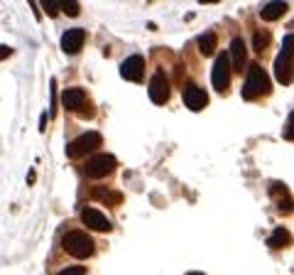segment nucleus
<instances>
[{
    "mask_svg": "<svg viewBox=\"0 0 294 275\" xmlns=\"http://www.w3.org/2000/svg\"><path fill=\"white\" fill-rule=\"evenodd\" d=\"M270 91V76L260 64H250L248 69V79H245V86H243V98L245 101H253L258 96Z\"/></svg>",
    "mask_w": 294,
    "mask_h": 275,
    "instance_id": "f257e3e1",
    "label": "nucleus"
},
{
    "mask_svg": "<svg viewBox=\"0 0 294 275\" xmlns=\"http://www.w3.org/2000/svg\"><path fill=\"white\" fill-rule=\"evenodd\" d=\"M120 74H123V79H128V81H143V74H145V59H143L140 54L128 57V59L120 64Z\"/></svg>",
    "mask_w": 294,
    "mask_h": 275,
    "instance_id": "6e6552de",
    "label": "nucleus"
},
{
    "mask_svg": "<svg viewBox=\"0 0 294 275\" xmlns=\"http://www.w3.org/2000/svg\"><path fill=\"white\" fill-rule=\"evenodd\" d=\"M149 98L157 106H164L169 101V81H167L164 71H157L152 76V81H149Z\"/></svg>",
    "mask_w": 294,
    "mask_h": 275,
    "instance_id": "0eeeda50",
    "label": "nucleus"
},
{
    "mask_svg": "<svg viewBox=\"0 0 294 275\" xmlns=\"http://www.w3.org/2000/svg\"><path fill=\"white\" fill-rule=\"evenodd\" d=\"M116 165H118V160L113 155H96V157H91L86 162V175L93 177V180L106 177V175H111L116 170Z\"/></svg>",
    "mask_w": 294,
    "mask_h": 275,
    "instance_id": "423d86ee",
    "label": "nucleus"
},
{
    "mask_svg": "<svg viewBox=\"0 0 294 275\" xmlns=\"http://www.w3.org/2000/svg\"><path fill=\"white\" fill-rule=\"evenodd\" d=\"M5 57H10V47H0V61L5 59Z\"/></svg>",
    "mask_w": 294,
    "mask_h": 275,
    "instance_id": "4be33fe9",
    "label": "nucleus"
},
{
    "mask_svg": "<svg viewBox=\"0 0 294 275\" xmlns=\"http://www.w3.org/2000/svg\"><path fill=\"white\" fill-rule=\"evenodd\" d=\"M84 42H86V32L84 30L64 32V37H61V52L64 54H76V52H81Z\"/></svg>",
    "mask_w": 294,
    "mask_h": 275,
    "instance_id": "9b49d317",
    "label": "nucleus"
},
{
    "mask_svg": "<svg viewBox=\"0 0 294 275\" xmlns=\"http://www.w3.org/2000/svg\"><path fill=\"white\" fill-rule=\"evenodd\" d=\"M57 275H84V266H71V268H64Z\"/></svg>",
    "mask_w": 294,
    "mask_h": 275,
    "instance_id": "412c9836",
    "label": "nucleus"
},
{
    "mask_svg": "<svg viewBox=\"0 0 294 275\" xmlns=\"http://www.w3.org/2000/svg\"><path fill=\"white\" fill-rule=\"evenodd\" d=\"M93 197H96V199H101L103 204H111V207H118V204L123 202V194H120V192L106 189V187H98V189H93Z\"/></svg>",
    "mask_w": 294,
    "mask_h": 275,
    "instance_id": "2eb2a0df",
    "label": "nucleus"
},
{
    "mask_svg": "<svg viewBox=\"0 0 294 275\" xmlns=\"http://www.w3.org/2000/svg\"><path fill=\"white\" fill-rule=\"evenodd\" d=\"M42 2V7H44V12L49 15V17H54L59 12V7H57V0H39Z\"/></svg>",
    "mask_w": 294,
    "mask_h": 275,
    "instance_id": "aec40b11",
    "label": "nucleus"
},
{
    "mask_svg": "<svg viewBox=\"0 0 294 275\" xmlns=\"http://www.w3.org/2000/svg\"><path fill=\"white\" fill-rule=\"evenodd\" d=\"M103 140H101V133H96V130H91V133H84V135H79L76 140H71L69 145H66V155L69 157H84V155L93 153L98 145H101Z\"/></svg>",
    "mask_w": 294,
    "mask_h": 275,
    "instance_id": "20e7f679",
    "label": "nucleus"
},
{
    "mask_svg": "<svg viewBox=\"0 0 294 275\" xmlns=\"http://www.w3.org/2000/svg\"><path fill=\"white\" fill-rule=\"evenodd\" d=\"M61 103L66 111H84L86 108V91L84 89H66L61 93Z\"/></svg>",
    "mask_w": 294,
    "mask_h": 275,
    "instance_id": "f8f14e48",
    "label": "nucleus"
},
{
    "mask_svg": "<svg viewBox=\"0 0 294 275\" xmlns=\"http://www.w3.org/2000/svg\"><path fill=\"white\" fill-rule=\"evenodd\" d=\"M275 74H277V81L290 86L292 84V34L285 37V47L280 52V57L275 61Z\"/></svg>",
    "mask_w": 294,
    "mask_h": 275,
    "instance_id": "7ed1b4c3",
    "label": "nucleus"
},
{
    "mask_svg": "<svg viewBox=\"0 0 294 275\" xmlns=\"http://www.w3.org/2000/svg\"><path fill=\"white\" fill-rule=\"evenodd\" d=\"M287 2L285 0H272V2H267L263 10H260V17L263 20H277V17H282L285 12H287Z\"/></svg>",
    "mask_w": 294,
    "mask_h": 275,
    "instance_id": "4468645a",
    "label": "nucleus"
},
{
    "mask_svg": "<svg viewBox=\"0 0 294 275\" xmlns=\"http://www.w3.org/2000/svg\"><path fill=\"white\" fill-rule=\"evenodd\" d=\"M186 275H204V273H199V271H191V273H186Z\"/></svg>",
    "mask_w": 294,
    "mask_h": 275,
    "instance_id": "5701e85b",
    "label": "nucleus"
},
{
    "mask_svg": "<svg viewBox=\"0 0 294 275\" xmlns=\"http://www.w3.org/2000/svg\"><path fill=\"white\" fill-rule=\"evenodd\" d=\"M228 59L233 61V66L238 71H243L245 69V61H248V49H245V42L240 39V37H235L233 42H231V54H228Z\"/></svg>",
    "mask_w": 294,
    "mask_h": 275,
    "instance_id": "ddd939ff",
    "label": "nucleus"
},
{
    "mask_svg": "<svg viewBox=\"0 0 294 275\" xmlns=\"http://www.w3.org/2000/svg\"><path fill=\"white\" fill-rule=\"evenodd\" d=\"M57 7L64 10L66 15H71V17L79 15V2H76V0H57Z\"/></svg>",
    "mask_w": 294,
    "mask_h": 275,
    "instance_id": "a211bd4d",
    "label": "nucleus"
},
{
    "mask_svg": "<svg viewBox=\"0 0 294 275\" xmlns=\"http://www.w3.org/2000/svg\"><path fill=\"white\" fill-rule=\"evenodd\" d=\"M81 221L86 224L91 231H101V234H106V231H111V221H108V216L103 214V212H98V209H84L81 212Z\"/></svg>",
    "mask_w": 294,
    "mask_h": 275,
    "instance_id": "9d476101",
    "label": "nucleus"
},
{
    "mask_svg": "<svg viewBox=\"0 0 294 275\" xmlns=\"http://www.w3.org/2000/svg\"><path fill=\"white\" fill-rule=\"evenodd\" d=\"M267 244H270V248H282V246H287L290 244V231H287V229H275Z\"/></svg>",
    "mask_w": 294,
    "mask_h": 275,
    "instance_id": "f3484780",
    "label": "nucleus"
},
{
    "mask_svg": "<svg viewBox=\"0 0 294 275\" xmlns=\"http://www.w3.org/2000/svg\"><path fill=\"white\" fill-rule=\"evenodd\" d=\"M213 49H216V32H204L199 37V52L208 57V54H213Z\"/></svg>",
    "mask_w": 294,
    "mask_h": 275,
    "instance_id": "dca6fc26",
    "label": "nucleus"
},
{
    "mask_svg": "<svg viewBox=\"0 0 294 275\" xmlns=\"http://www.w3.org/2000/svg\"><path fill=\"white\" fill-rule=\"evenodd\" d=\"M61 246L74 258H88L93 253V241L88 239V234H84V231H69V234H64Z\"/></svg>",
    "mask_w": 294,
    "mask_h": 275,
    "instance_id": "f03ea898",
    "label": "nucleus"
},
{
    "mask_svg": "<svg viewBox=\"0 0 294 275\" xmlns=\"http://www.w3.org/2000/svg\"><path fill=\"white\" fill-rule=\"evenodd\" d=\"M211 81H213V89L218 93L228 91V84H231V59L228 54H218L213 61V74H211Z\"/></svg>",
    "mask_w": 294,
    "mask_h": 275,
    "instance_id": "39448f33",
    "label": "nucleus"
},
{
    "mask_svg": "<svg viewBox=\"0 0 294 275\" xmlns=\"http://www.w3.org/2000/svg\"><path fill=\"white\" fill-rule=\"evenodd\" d=\"M181 98H184V106L191 108V111H201L206 103H208V93L194 84H186L184 91H181Z\"/></svg>",
    "mask_w": 294,
    "mask_h": 275,
    "instance_id": "1a4fd4ad",
    "label": "nucleus"
},
{
    "mask_svg": "<svg viewBox=\"0 0 294 275\" xmlns=\"http://www.w3.org/2000/svg\"><path fill=\"white\" fill-rule=\"evenodd\" d=\"M267 44H270V32H255V37H253V47H255V52L267 49Z\"/></svg>",
    "mask_w": 294,
    "mask_h": 275,
    "instance_id": "6ab92c4d",
    "label": "nucleus"
}]
</instances>
